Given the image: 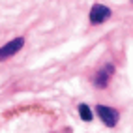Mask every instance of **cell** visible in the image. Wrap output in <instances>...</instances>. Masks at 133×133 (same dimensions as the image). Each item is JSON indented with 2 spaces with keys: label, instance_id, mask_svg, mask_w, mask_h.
<instances>
[{
  "label": "cell",
  "instance_id": "1",
  "mask_svg": "<svg viewBox=\"0 0 133 133\" xmlns=\"http://www.w3.org/2000/svg\"><path fill=\"white\" fill-rule=\"evenodd\" d=\"M114 71H116V68H114V64H105V66H101L97 71L92 75V84L96 86V88H107L109 86V83H111V79H112V75H114Z\"/></svg>",
  "mask_w": 133,
  "mask_h": 133
},
{
  "label": "cell",
  "instance_id": "2",
  "mask_svg": "<svg viewBox=\"0 0 133 133\" xmlns=\"http://www.w3.org/2000/svg\"><path fill=\"white\" fill-rule=\"evenodd\" d=\"M111 17H112V10L105 4H94L90 8V13H88V19H90V23L94 26L103 24L105 21H109Z\"/></svg>",
  "mask_w": 133,
  "mask_h": 133
},
{
  "label": "cell",
  "instance_id": "3",
  "mask_svg": "<svg viewBox=\"0 0 133 133\" xmlns=\"http://www.w3.org/2000/svg\"><path fill=\"white\" fill-rule=\"evenodd\" d=\"M94 111H96V114L99 116V120H101L107 128H114V126L118 124V120H120L118 111L112 109V107H109V105H96Z\"/></svg>",
  "mask_w": 133,
  "mask_h": 133
},
{
  "label": "cell",
  "instance_id": "4",
  "mask_svg": "<svg viewBox=\"0 0 133 133\" xmlns=\"http://www.w3.org/2000/svg\"><path fill=\"white\" fill-rule=\"evenodd\" d=\"M24 47V36H19V38H13L11 41H8L6 45L0 47V62H4L8 58L15 56L17 52Z\"/></svg>",
  "mask_w": 133,
  "mask_h": 133
},
{
  "label": "cell",
  "instance_id": "5",
  "mask_svg": "<svg viewBox=\"0 0 133 133\" xmlns=\"http://www.w3.org/2000/svg\"><path fill=\"white\" fill-rule=\"evenodd\" d=\"M77 111H79V116H81V120H84V122H92L94 112H92V109L88 107L86 103H81V105L77 107Z\"/></svg>",
  "mask_w": 133,
  "mask_h": 133
},
{
  "label": "cell",
  "instance_id": "6",
  "mask_svg": "<svg viewBox=\"0 0 133 133\" xmlns=\"http://www.w3.org/2000/svg\"><path fill=\"white\" fill-rule=\"evenodd\" d=\"M51 133H56V131H51Z\"/></svg>",
  "mask_w": 133,
  "mask_h": 133
}]
</instances>
